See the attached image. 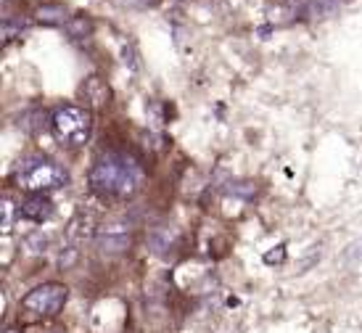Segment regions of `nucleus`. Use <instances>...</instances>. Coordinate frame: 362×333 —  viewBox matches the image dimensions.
I'll use <instances>...</instances> for the list:
<instances>
[{"instance_id":"nucleus-17","label":"nucleus","mask_w":362,"mask_h":333,"mask_svg":"<svg viewBox=\"0 0 362 333\" xmlns=\"http://www.w3.org/2000/svg\"><path fill=\"white\" fill-rule=\"evenodd\" d=\"M127 6H132V8H148V6H156L159 0H124Z\"/></svg>"},{"instance_id":"nucleus-13","label":"nucleus","mask_w":362,"mask_h":333,"mask_svg":"<svg viewBox=\"0 0 362 333\" xmlns=\"http://www.w3.org/2000/svg\"><path fill=\"white\" fill-rule=\"evenodd\" d=\"M13 217H16V204L6 196V199H3V222H0L3 235H8V233L13 230Z\"/></svg>"},{"instance_id":"nucleus-2","label":"nucleus","mask_w":362,"mask_h":333,"mask_svg":"<svg viewBox=\"0 0 362 333\" xmlns=\"http://www.w3.org/2000/svg\"><path fill=\"white\" fill-rule=\"evenodd\" d=\"M13 182L27 193H45L64 188L69 182V172L64 170L59 162H53V159L30 156V159L19 162V167L13 172Z\"/></svg>"},{"instance_id":"nucleus-7","label":"nucleus","mask_w":362,"mask_h":333,"mask_svg":"<svg viewBox=\"0 0 362 333\" xmlns=\"http://www.w3.org/2000/svg\"><path fill=\"white\" fill-rule=\"evenodd\" d=\"M95 228V222H93V217L88 212H77V217L69 222V238L71 241H85V238H90L93 233H98V230H93Z\"/></svg>"},{"instance_id":"nucleus-4","label":"nucleus","mask_w":362,"mask_h":333,"mask_svg":"<svg viewBox=\"0 0 362 333\" xmlns=\"http://www.w3.org/2000/svg\"><path fill=\"white\" fill-rule=\"evenodd\" d=\"M66 299H69V288L64 283H42L21 299V310L30 312L32 317H53L64 310Z\"/></svg>"},{"instance_id":"nucleus-16","label":"nucleus","mask_w":362,"mask_h":333,"mask_svg":"<svg viewBox=\"0 0 362 333\" xmlns=\"http://www.w3.org/2000/svg\"><path fill=\"white\" fill-rule=\"evenodd\" d=\"M283 257H286V252H283V246H278V252L264 254V262H267V264H272V262H283Z\"/></svg>"},{"instance_id":"nucleus-5","label":"nucleus","mask_w":362,"mask_h":333,"mask_svg":"<svg viewBox=\"0 0 362 333\" xmlns=\"http://www.w3.org/2000/svg\"><path fill=\"white\" fill-rule=\"evenodd\" d=\"M95 230H98L95 233V243H98V249L103 254H122L130 249V225H124V222H103Z\"/></svg>"},{"instance_id":"nucleus-18","label":"nucleus","mask_w":362,"mask_h":333,"mask_svg":"<svg viewBox=\"0 0 362 333\" xmlns=\"http://www.w3.org/2000/svg\"><path fill=\"white\" fill-rule=\"evenodd\" d=\"M6 333H21V331H19V328H8Z\"/></svg>"},{"instance_id":"nucleus-10","label":"nucleus","mask_w":362,"mask_h":333,"mask_svg":"<svg viewBox=\"0 0 362 333\" xmlns=\"http://www.w3.org/2000/svg\"><path fill=\"white\" fill-rule=\"evenodd\" d=\"M37 19L42 24H66V11L61 8V6H40L37 8Z\"/></svg>"},{"instance_id":"nucleus-1","label":"nucleus","mask_w":362,"mask_h":333,"mask_svg":"<svg viewBox=\"0 0 362 333\" xmlns=\"http://www.w3.org/2000/svg\"><path fill=\"white\" fill-rule=\"evenodd\" d=\"M88 182H90V191L101 196L103 201H124L141 191L143 167L130 153L109 151L93 164Z\"/></svg>"},{"instance_id":"nucleus-12","label":"nucleus","mask_w":362,"mask_h":333,"mask_svg":"<svg viewBox=\"0 0 362 333\" xmlns=\"http://www.w3.org/2000/svg\"><path fill=\"white\" fill-rule=\"evenodd\" d=\"M90 30H93L90 19H88V16H82V13L66 21V32H69L71 37H85V35H90Z\"/></svg>"},{"instance_id":"nucleus-8","label":"nucleus","mask_w":362,"mask_h":333,"mask_svg":"<svg viewBox=\"0 0 362 333\" xmlns=\"http://www.w3.org/2000/svg\"><path fill=\"white\" fill-rule=\"evenodd\" d=\"M82 93H85V98H88L93 106H106V103H109V88L103 85L101 77H90V80L82 85Z\"/></svg>"},{"instance_id":"nucleus-11","label":"nucleus","mask_w":362,"mask_h":333,"mask_svg":"<svg viewBox=\"0 0 362 333\" xmlns=\"http://www.w3.org/2000/svg\"><path fill=\"white\" fill-rule=\"evenodd\" d=\"M172 241H175V233L167 230V228H156V230L151 233V246L153 252H167L172 246Z\"/></svg>"},{"instance_id":"nucleus-14","label":"nucleus","mask_w":362,"mask_h":333,"mask_svg":"<svg viewBox=\"0 0 362 333\" xmlns=\"http://www.w3.org/2000/svg\"><path fill=\"white\" fill-rule=\"evenodd\" d=\"M344 264L346 267H354V264H362V238L352 241L346 249H344Z\"/></svg>"},{"instance_id":"nucleus-9","label":"nucleus","mask_w":362,"mask_h":333,"mask_svg":"<svg viewBox=\"0 0 362 333\" xmlns=\"http://www.w3.org/2000/svg\"><path fill=\"white\" fill-rule=\"evenodd\" d=\"M27 27H30V21L21 19V16H6L3 19V37H6V42L16 40Z\"/></svg>"},{"instance_id":"nucleus-3","label":"nucleus","mask_w":362,"mask_h":333,"mask_svg":"<svg viewBox=\"0 0 362 333\" xmlns=\"http://www.w3.org/2000/svg\"><path fill=\"white\" fill-rule=\"evenodd\" d=\"M53 135L66 146H85L93 132V117L88 109L74 106V103H64L53 111L51 117Z\"/></svg>"},{"instance_id":"nucleus-6","label":"nucleus","mask_w":362,"mask_h":333,"mask_svg":"<svg viewBox=\"0 0 362 333\" xmlns=\"http://www.w3.org/2000/svg\"><path fill=\"white\" fill-rule=\"evenodd\" d=\"M19 212L24 220L42 222L53 214V201L48 199V196H42V193H30V196L19 204Z\"/></svg>"},{"instance_id":"nucleus-15","label":"nucleus","mask_w":362,"mask_h":333,"mask_svg":"<svg viewBox=\"0 0 362 333\" xmlns=\"http://www.w3.org/2000/svg\"><path fill=\"white\" fill-rule=\"evenodd\" d=\"M45 246H48V238L42 235V233H32L30 238L24 241V249L30 254H40V252H45Z\"/></svg>"}]
</instances>
